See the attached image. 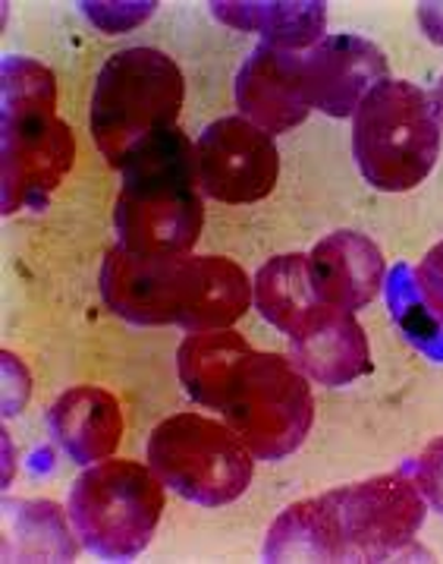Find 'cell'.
Instances as JSON below:
<instances>
[{"label":"cell","mask_w":443,"mask_h":564,"mask_svg":"<svg viewBox=\"0 0 443 564\" xmlns=\"http://www.w3.org/2000/svg\"><path fill=\"white\" fill-rule=\"evenodd\" d=\"M292 360L318 384L343 388L372 372V347L355 313L324 306L292 338Z\"/></svg>","instance_id":"5bb4252c"},{"label":"cell","mask_w":443,"mask_h":564,"mask_svg":"<svg viewBox=\"0 0 443 564\" xmlns=\"http://www.w3.org/2000/svg\"><path fill=\"white\" fill-rule=\"evenodd\" d=\"M47 423L60 448L82 467L108 460L123 435V416L117 398L95 384H79L64 391L51 406Z\"/></svg>","instance_id":"9a60e30c"},{"label":"cell","mask_w":443,"mask_h":564,"mask_svg":"<svg viewBox=\"0 0 443 564\" xmlns=\"http://www.w3.org/2000/svg\"><path fill=\"white\" fill-rule=\"evenodd\" d=\"M123 186L113 205L117 247L133 256L192 252L204 225L199 155L179 127L142 139L120 164Z\"/></svg>","instance_id":"277c9868"},{"label":"cell","mask_w":443,"mask_h":564,"mask_svg":"<svg viewBox=\"0 0 443 564\" xmlns=\"http://www.w3.org/2000/svg\"><path fill=\"white\" fill-rule=\"evenodd\" d=\"M236 108L267 135L299 127L311 111L302 89V54L262 42L236 76Z\"/></svg>","instance_id":"7c38bea8"},{"label":"cell","mask_w":443,"mask_h":564,"mask_svg":"<svg viewBox=\"0 0 443 564\" xmlns=\"http://www.w3.org/2000/svg\"><path fill=\"white\" fill-rule=\"evenodd\" d=\"M201 193L226 205L258 203L274 193L280 177V152L274 135L245 117H221L204 127L196 145Z\"/></svg>","instance_id":"30bf717a"},{"label":"cell","mask_w":443,"mask_h":564,"mask_svg":"<svg viewBox=\"0 0 443 564\" xmlns=\"http://www.w3.org/2000/svg\"><path fill=\"white\" fill-rule=\"evenodd\" d=\"M0 203L3 215L23 205L42 212L76 159L73 130L57 117V79L32 61L10 54L0 67Z\"/></svg>","instance_id":"5b68a950"},{"label":"cell","mask_w":443,"mask_h":564,"mask_svg":"<svg viewBox=\"0 0 443 564\" xmlns=\"http://www.w3.org/2000/svg\"><path fill=\"white\" fill-rule=\"evenodd\" d=\"M424 496L406 467L289 505L270 523L265 562H390L416 555Z\"/></svg>","instance_id":"7a4b0ae2"},{"label":"cell","mask_w":443,"mask_h":564,"mask_svg":"<svg viewBox=\"0 0 443 564\" xmlns=\"http://www.w3.org/2000/svg\"><path fill=\"white\" fill-rule=\"evenodd\" d=\"M148 464L167 489L201 508L236 501L255 474L243 438L201 413H177L157 423L148 438Z\"/></svg>","instance_id":"9c48e42d"},{"label":"cell","mask_w":443,"mask_h":564,"mask_svg":"<svg viewBox=\"0 0 443 564\" xmlns=\"http://www.w3.org/2000/svg\"><path fill=\"white\" fill-rule=\"evenodd\" d=\"M419 23L431 42L443 45V3H419Z\"/></svg>","instance_id":"603a6c76"},{"label":"cell","mask_w":443,"mask_h":564,"mask_svg":"<svg viewBox=\"0 0 443 564\" xmlns=\"http://www.w3.org/2000/svg\"><path fill=\"white\" fill-rule=\"evenodd\" d=\"M101 296L130 325H179L189 335L230 328L252 303V281L223 256H133L108 249Z\"/></svg>","instance_id":"3957f363"},{"label":"cell","mask_w":443,"mask_h":564,"mask_svg":"<svg viewBox=\"0 0 443 564\" xmlns=\"http://www.w3.org/2000/svg\"><path fill=\"white\" fill-rule=\"evenodd\" d=\"M67 511L91 555L130 562L155 536L164 514V482L135 460H101L73 482Z\"/></svg>","instance_id":"ba28073f"},{"label":"cell","mask_w":443,"mask_h":564,"mask_svg":"<svg viewBox=\"0 0 443 564\" xmlns=\"http://www.w3.org/2000/svg\"><path fill=\"white\" fill-rule=\"evenodd\" d=\"M353 117L355 164L375 189L406 193L434 171L443 127L434 98L416 83H377Z\"/></svg>","instance_id":"8992f818"},{"label":"cell","mask_w":443,"mask_h":564,"mask_svg":"<svg viewBox=\"0 0 443 564\" xmlns=\"http://www.w3.org/2000/svg\"><path fill=\"white\" fill-rule=\"evenodd\" d=\"M309 274L324 306L358 313L380 294L387 265L375 240L355 230H336L309 252Z\"/></svg>","instance_id":"4fadbf2b"},{"label":"cell","mask_w":443,"mask_h":564,"mask_svg":"<svg viewBox=\"0 0 443 564\" xmlns=\"http://www.w3.org/2000/svg\"><path fill=\"white\" fill-rule=\"evenodd\" d=\"M214 20L240 32H258L265 45L284 51H311L324 42L328 29V3L324 0H214Z\"/></svg>","instance_id":"2e32d148"},{"label":"cell","mask_w":443,"mask_h":564,"mask_svg":"<svg viewBox=\"0 0 443 564\" xmlns=\"http://www.w3.org/2000/svg\"><path fill=\"white\" fill-rule=\"evenodd\" d=\"M406 470L416 479L421 496L431 501V508L443 514V435L419 454V460L406 464Z\"/></svg>","instance_id":"44dd1931"},{"label":"cell","mask_w":443,"mask_h":564,"mask_svg":"<svg viewBox=\"0 0 443 564\" xmlns=\"http://www.w3.org/2000/svg\"><path fill=\"white\" fill-rule=\"evenodd\" d=\"M434 108H438V117H441V127H443V79L438 83V89H434Z\"/></svg>","instance_id":"cb8c5ba5"},{"label":"cell","mask_w":443,"mask_h":564,"mask_svg":"<svg viewBox=\"0 0 443 564\" xmlns=\"http://www.w3.org/2000/svg\"><path fill=\"white\" fill-rule=\"evenodd\" d=\"M416 278H419L424 300L431 303V310L443 322V240L438 247L428 249V256L421 259V265L416 269Z\"/></svg>","instance_id":"7402d4cb"},{"label":"cell","mask_w":443,"mask_h":564,"mask_svg":"<svg viewBox=\"0 0 443 564\" xmlns=\"http://www.w3.org/2000/svg\"><path fill=\"white\" fill-rule=\"evenodd\" d=\"M252 294H255V303H258L265 322H270L277 332H284L289 340L324 310V303L318 300L314 288H311L309 256L306 252L274 256L255 274Z\"/></svg>","instance_id":"e0dca14e"},{"label":"cell","mask_w":443,"mask_h":564,"mask_svg":"<svg viewBox=\"0 0 443 564\" xmlns=\"http://www.w3.org/2000/svg\"><path fill=\"white\" fill-rule=\"evenodd\" d=\"M3 558L7 562H73L76 542L54 501H3Z\"/></svg>","instance_id":"ac0fdd59"},{"label":"cell","mask_w":443,"mask_h":564,"mask_svg":"<svg viewBox=\"0 0 443 564\" xmlns=\"http://www.w3.org/2000/svg\"><path fill=\"white\" fill-rule=\"evenodd\" d=\"M155 0H130V3H82V13L89 17L91 23L98 25L108 35H120L130 32L135 25H142L152 13H155Z\"/></svg>","instance_id":"ffe728a7"},{"label":"cell","mask_w":443,"mask_h":564,"mask_svg":"<svg viewBox=\"0 0 443 564\" xmlns=\"http://www.w3.org/2000/svg\"><path fill=\"white\" fill-rule=\"evenodd\" d=\"M179 382L196 404L221 410L223 423L262 460H284L314 423L306 372L284 354H262L233 328L199 332L179 344Z\"/></svg>","instance_id":"6da1fadb"},{"label":"cell","mask_w":443,"mask_h":564,"mask_svg":"<svg viewBox=\"0 0 443 564\" xmlns=\"http://www.w3.org/2000/svg\"><path fill=\"white\" fill-rule=\"evenodd\" d=\"M384 294H387L390 318L399 325L402 338L431 362H443V322L421 294L416 269L409 262H397L387 271Z\"/></svg>","instance_id":"d6986e66"},{"label":"cell","mask_w":443,"mask_h":564,"mask_svg":"<svg viewBox=\"0 0 443 564\" xmlns=\"http://www.w3.org/2000/svg\"><path fill=\"white\" fill-rule=\"evenodd\" d=\"M186 79L157 47H126L108 57L95 79L89 127L111 167H120L142 139L177 127Z\"/></svg>","instance_id":"52a82bcc"},{"label":"cell","mask_w":443,"mask_h":564,"mask_svg":"<svg viewBox=\"0 0 443 564\" xmlns=\"http://www.w3.org/2000/svg\"><path fill=\"white\" fill-rule=\"evenodd\" d=\"M387 79V57L358 35H331L302 54V89L311 111L350 117Z\"/></svg>","instance_id":"8fae6325"}]
</instances>
